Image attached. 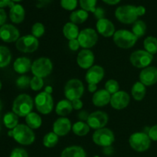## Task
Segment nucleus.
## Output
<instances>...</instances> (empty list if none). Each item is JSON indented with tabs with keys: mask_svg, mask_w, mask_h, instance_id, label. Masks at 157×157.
<instances>
[{
	"mask_svg": "<svg viewBox=\"0 0 157 157\" xmlns=\"http://www.w3.org/2000/svg\"><path fill=\"white\" fill-rule=\"evenodd\" d=\"M33 104L32 97L26 94H22L15 99L12 104V110L16 115L24 117L32 113Z\"/></svg>",
	"mask_w": 157,
	"mask_h": 157,
	"instance_id": "nucleus-1",
	"label": "nucleus"
},
{
	"mask_svg": "<svg viewBox=\"0 0 157 157\" xmlns=\"http://www.w3.org/2000/svg\"><path fill=\"white\" fill-rule=\"evenodd\" d=\"M12 137L21 145L28 146L35 142V135L29 126L18 124L12 130Z\"/></svg>",
	"mask_w": 157,
	"mask_h": 157,
	"instance_id": "nucleus-2",
	"label": "nucleus"
},
{
	"mask_svg": "<svg viewBox=\"0 0 157 157\" xmlns=\"http://www.w3.org/2000/svg\"><path fill=\"white\" fill-rule=\"evenodd\" d=\"M113 40L117 47L128 49L135 45L138 38L132 32L126 29H121L116 31L113 36Z\"/></svg>",
	"mask_w": 157,
	"mask_h": 157,
	"instance_id": "nucleus-3",
	"label": "nucleus"
},
{
	"mask_svg": "<svg viewBox=\"0 0 157 157\" xmlns=\"http://www.w3.org/2000/svg\"><path fill=\"white\" fill-rule=\"evenodd\" d=\"M115 16L119 21L124 24H133L137 21L138 15L136 6L125 5L118 7L115 11Z\"/></svg>",
	"mask_w": 157,
	"mask_h": 157,
	"instance_id": "nucleus-4",
	"label": "nucleus"
},
{
	"mask_svg": "<svg viewBox=\"0 0 157 157\" xmlns=\"http://www.w3.org/2000/svg\"><path fill=\"white\" fill-rule=\"evenodd\" d=\"M129 144L133 150L139 153L145 152L151 145V140L148 134L144 132L134 133L130 136Z\"/></svg>",
	"mask_w": 157,
	"mask_h": 157,
	"instance_id": "nucleus-5",
	"label": "nucleus"
},
{
	"mask_svg": "<svg viewBox=\"0 0 157 157\" xmlns=\"http://www.w3.org/2000/svg\"><path fill=\"white\" fill-rule=\"evenodd\" d=\"M84 87L82 81L79 79H71L64 86V95L68 101L80 99L84 94Z\"/></svg>",
	"mask_w": 157,
	"mask_h": 157,
	"instance_id": "nucleus-6",
	"label": "nucleus"
},
{
	"mask_svg": "<svg viewBox=\"0 0 157 157\" xmlns=\"http://www.w3.org/2000/svg\"><path fill=\"white\" fill-rule=\"evenodd\" d=\"M53 70V64L48 58H39L35 60L32 65V72L34 76L38 78H46Z\"/></svg>",
	"mask_w": 157,
	"mask_h": 157,
	"instance_id": "nucleus-7",
	"label": "nucleus"
},
{
	"mask_svg": "<svg viewBox=\"0 0 157 157\" xmlns=\"http://www.w3.org/2000/svg\"><path fill=\"white\" fill-rule=\"evenodd\" d=\"M35 104L38 112L42 114H48L54 108L53 98L47 92H41L35 97Z\"/></svg>",
	"mask_w": 157,
	"mask_h": 157,
	"instance_id": "nucleus-8",
	"label": "nucleus"
},
{
	"mask_svg": "<svg viewBox=\"0 0 157 157\" xmlns=\"http://www.w3.org/2000/svg\"><path fill=\"white\" fill-rule=\"evenodd\" d=\"M94 143L102 147H110L115 140L113 132L108 128H101L97 130L92 136Z\"/></svg>",
	"mask_w": 157,
	"mask_h": 157,
	"instance_id": "nucleus-9",
	"label": "nucleus"
},
{
	"mask_svg": "<svg viewBox=\"0 0 157 157\" xmlns=\"http://www.w3.org/2000/svg\"><path fill=\"white\" fill-rule=\"evenodd\" d=\"M153 60V55L145 50H137L130 55V61L137 68H145L150 66Z\"/></svg>",
	"mask_w": 157,
	"mask_h": 157,
	"instance_id": "nucleus-10",
	"label": "nucleus"
},
{
	"mask_svg": "<svg viewBox=\"0 0 157 157\" xmlns=\"http://www.w3.org/2000/svg\"><path fill=\"white\" fill-rule=\"evenodd\" d=\"M38 45L39 42L38 38L32 35L21 37L15 43L16 48L23 53H32L38 49Z\"/></svg>",
	"mask_w": 157,
	"mask_h": 157,
	"instance_id": "nucleus-11",
	"label": "nucleus"
},
{
	"mask_svg": "<svg viewBox=\"0 0 157 157\" xmlns=\"http://www.w3.org/2000/svg\"><path fill=\"white\" fill-rule=\"evenodd\" d=\"M81 47L87 49L94 47L98 41V35L96 31L93 29H84L80 32L78 38Z\"/></svg>",
	"mask_w": 157,
	"mask_h": 157,
	"instance_id": "nucleus-12",
	"label": "nucleus"
},
{
	"mask_svg": "<svg viewBox=\"0 0 157 157\" xmlns=\"http://www.w3.org/2000/svg\"><path fill=\"white\" fill-rule=\"evenodd\" d=\"M108 121L109 117L107 113H106L104 111L98 110V111L93 112L89 115L87 124H88L90 128L97 130L104 128L107 124Z\"/></svg>",
	"mask_w": 157,
	"mask_h": 157,
	"instance_id": "nucleus-13",
	"label": "nucleus"
},
{
	"mask_svg": "<svg viewBox=\"0 0 157 157\" xmlns=\"http://www.w3.org/2000/svg\"><path fill=\"white\" fill-rule=\"evenodd\" d=\"M20 33L16 27L10 24H5L0 28V38L7 43L17 41Z\"/></svg>",
	"mask_w": 157,
	"mask_h": 157,
	"instance_id": "nucleus-14",
	"label": "nucleus"
},
{
	"mask_svg": "<svg viewBox=\"0 0 157 157\" xmlns=\"http://www.w3.org/2000/svg\"><path fill=\"white\" fill-rule=\"evenodd\" d=\"M130 98V95L124 90H119L111 96L110 105L115 110H122L129 105Z\"/></svg>",
	"mask_w": 157,
	"mask_h": 157,
	"instance_id": "nucleus-15",
	"label": "nucleus"
},
{
	"mask_svg": "<svg viewBox=\"0 0 157 157\" xmlns=\"http://www.w3.org/2000/svg\"><path fill=\"white\" fill-rule=\"evenodd\" d=\"M140 81L146 87L152 86L157 83V67L149 66L141 71L140 74Z\"/></svg>",
	"mask_w": 157,
	"mask_h": 157,
	"instance_id": "nucleus-16",
	"label": "nucleus"
},
{
	"mask_svg": "<svg viewBox=\"0 0 157 157\" xmlns=\"http://www.w3.org/2000/svg\"><path fill=\"white\" fill-rule=\"evenodd\" d=\"M72 129L71 122L68 118L61 117L55 121L53 124V132L58 136H66Z\"/></svg>",
	"mask_w": 157,
	"mask_h": 157,
	"instance_id": "nucleus-17",
	"label": "nucleus"
},
{
	"mask_svg": "<svg viewBox=\"0 0 157 157\" xmlns=\"http://www.w3.org/2000/svg\"><path fill=\"white\" fill-rule=\"evenodd\" d=\"M104 77V70L101 66L93 65L88 69L85 75V80L88 84H98Z\"/></svg>",
	"mask_w": 157,
	"mask_h": 157,
	"instance_id": "nucleus-18",
	"label": "nucleus"
},
{
	"mask_svg": "<svg viewBox=\"0 0 157 157\" xmlns=\"http://www.w3.org/2000/svg\"><path fill=\"white\" fill-rule=\"evenodd\" d=\"M94 62V55L89 49H83L78 53L77 63L83 69H89L93 66Z\"/></svg>",
	"mask_w": 157,
	"mask_h": 157,
	"instance_id": "nucleus-19",
	"label": "nucleus"
},
{
	"mask_svg": "<svg viewBox=\"0 0 157 157\" xmlns=\"http://www.w3.org/2000/svg\"><path fill=\"white\" fill-rule=\"evenodd\" d=\"M97 30L98 33L101 34L102 36L105 38L113 36L115 31V26L111 21L107 18H102V19L98 20L96 24Z\"/></svg>",
	"mask_w": 157,
	"mask_h": 157,
	"instance_id": "nucleus-20",
	"label": "nucleus"
},
{
	"mask_svg": "<svg viewBox=\"0 0 157 157\" xmlns=\"http://www.w3.org/2000/svg\"><path fill=\"white\" fill-rule=\"evenodd\" d=\"M111 94L105 89H101L95 92L92 98L94 105L98 107H102L107 105L110 102Z\"/></svg>",
	"mask_w": 157,
	"mask_h": 157,
	"instance_id": "nucleus-21",
	"label": "nucleus"
},
{
	"mask_svg": "<svg viewBox=\"0 0 157 157\" xmlns=\"http://www.w3.org/2000/svg\"><path fill=\"white\" fill-rule=\"evenodd\" d=\"M32 62L29 58L26 57H21L17 58L13 64V68L15 72L20 75H24L32 70Z\"/></svg>",
	"mask_w": 157,
	"mask_h": 157,
	"instance_id": "nucleus-22",
	"label": "nucleus"
},
{
	"mask_svg": "<svg viewBox=\"0 0 157 157\" xmlns=\"http://www.w3.org/2000/svg\"><path fill=\"white\" fill-rule=\"evenodd\" d=\"M25 12L22 6L19 4H15L9 11V18L11 21L15 24L21 23L25 19Z\"/></svg>",
	"mask_w": 157,
	"mask_h": 157,
	"instance_id": "nucleus-23",
	"label": "nucleus"
},
{
	"mask_svg": "<svg viewBox=\"0 0 157 157\" xmlns=\"http://www.w3.org/2000/svg\"><path fill=\"white\" fill-rule=\"evenodd\" d=\"M61 157H87V154L81 147L71 146L63 150Z\"/></svg>",
	"mask_w": 157,
	"mask_h": 157,
	"instance_id": "nucleus-24",
	"label": "nucleus"
},
{
	"mask_svg": "<svg viewBox=\"0 0 157 157\" xmlns=\"http://www.w3.org/2000/svg\"><path fill=\"white\" fill-rule=\"evenodd\" d=\"M79 28L77 25L72 22H67L64 25L63 28V34L64 37L69 41L74 39H78L79 35Z\"/></svg>",
	"mask_w": 157,
	"mask_h": 157,
	"instance_id": "nucleus-25",
	"label": "nucleus"
},
{
	"mask_svg": "<svg viewBox=\"0 0 157 157\" xmlns=\"http://www.w3.org/2000/svg\"><path fill=\"white\" fill-rule=\"evenodd\" d=\"M73 107H72L71 101H68L67 99L59 101L55 107V112L57 114L64 117L71 113Z\"/></svg>",
	"mask_w": 157,
	"mask_h": 157,
	"instance_id": "nucleus-26",
	"label": "nucleus"
},
{
	"mask_svg": "<svg viewBox=\"0 0 157 157\" xmlns=\"http://www.w3.org/2000/svg\"><path fill=\"white\" fill-rule=\"evenodd\" d=\"M131 94L134 100L138 101H142L145 98L146 94H147L146 86L144 84H142L140 81L136 82L132 87Z\"/></svg>",
	"mask_w": 157,
	"mask_h": 157,
	"instance_id": "nucleus-27",
	"label": "nucleus"
},
{
	"mask_svg": "<svg viewBox=\"0 0 157 157\" xmlns=\"http://www.w3.org/2000/svg\"><path fill=\"white\" fill-rule=\"evenodd\" d=\"M88 18V12L84 9H79V10L74 11L70 15L71 22L75 25L82 24Z\"/></svg>",
	"mask_w": 157,
	"mask_h": 157,
	"instance_id": "nucleus-28",
	"label": "nucleus"
},
{
	"mask_svg": "<svg viewBox=\"0 0 157 157\" xmlns=\"http://www.w3.org/2000/svg\"><path fill=\"white\" fill-rule=\"evenodd\" d=\"M25 122L27 126L33 130V129H38L41 127L42 124V120L38 113L32 112L25 117Z\"/></svg>",
	"mask_w": 157,
	"mask_h": 157,
	"instance_id": "nucleus-29",
	"label": "nucleus"
},
{
	"mask_svg": "<svg viewBox=\"0 0 157 157\" xmlns=\"http://www.w3.org/2000/svg\"><path fill=\"white\" fill-rule=\"evenodd\" d=\"M90 127L84 121H78L72 126V131L75 135L79 136H86L90 132Z\"/></svg>",
	"mask_w": 157,
	"mask_h": 157,
	"instance_id": "nucleus-30",
	"label": "nucleus"
},
{
	"mask_svg": "<svg viewBox=\"0 0 157 157\" xmlns=\"http://www.w3.org/2000/svg\"><path fill=\"white\" fill-rule=\"evenodd\" d=\"M3 122L5 126L10 130H13L15 127L18 125V115L14 112H9L3 117Z\"/></svg>",
	"mask_w": 157,
	"mask_h": 157,
	"instance_id": "nucleus-31",
	"label": "nucleus"
},
{
	"mask_svg": "<svg viewBox=\"0 0 157 157\" xmlns=\"http://www.w3.org/2000/svg\"><path fill=\"white\" fill-rule=\"evenodd\" d=\"M12 60L10 50L6 46H0V67L9 65Z\"/></svg>",
	"mask_w": 157,
	"mask_h": 157,
	"instance_id": "nucleus-32",
	"label": "nucleus"
},
{
	"mask_svg": "<svg viewBox=\"0 0 157 157\" xmlns=\"http://www.w3.org/2000/svg\"><path fill=\"white\" fill-rule=\"evenodd\" d=\"M144 47L145 51L151 55L157 53V38L153 36H149L144 41Z\"/></svg>",
	"mask_w": 157,
	"mask_h": 157,
	"instance_id": "nucleus-33",
	"label": "nucleus"
},
{
	"mask_svg": "<svg viewBox=\"0 0 157 157\" xmlns=\"http://www.w3.org/2000/svg\"><path fill=\"white\" fill-rule=\"evenodd\" d=\"M147 32V25L142 20H137L135 21L132 27V32L139 38H142L144 36Z\"/></svg>",
	"mask_w": 157,
	"mask_h": 157,
	"instance_id": "nucleus-34",
	"label": "nucleus"
},
{
	"mask_svg": "<svg viewBox=\"0 0 157 157\" xmlns=\"http://www.w3.org/2000/svg\"><path fill=\"white\" fill-rule=\"evenodd\" d=\"M58 143V136L54 132H50L45 134L43 138V145L47 148L55 147Z\"/></svg>",
	"mask_w": 157,
	"mask_h": 157,
	"instance_id": "nucleus-35",
	"label": "nucleus"
},
{
	"mask_svg": "<svg viewBox=\"0 0 157 157\" xmlns=\"http://www.w3.org/2000/svg\"><path fill=\"white\" fill-rule=\"evenodd\" d=\"M81 9L87 12H94L96 10L97 0H79Z\"/></svg>",
	"mask_w": 157,
	"mask_h": 157,
	"instance_id": "nucleus-36",
	"label": "nucleus"
},
{
	"mask_svg": "<svg viewBox=\"0 0 157 157\" xmlns=\"http://www.w3.org/2000/svg\"><path fill=\"white\" fill-rule=\"evenodd\" d=\"M120 86L117 81L113 79H110L106 82L105 84V90L108 91L110 94H114L115 93L119 91Z\"/></svg>",
	"mask_w": 157,
	"mask_h": 157,
	"instance_id": "nucleus-37",
	"label": "nucleus"
},
{
	"mask_svg": "<svg viewBox=\"0 0 157 157\" xmlns=\"http://www.w3.org/2000/svg\"><path fill=\"white\" fill-rule=\"evenodd\" d=\"M44 31H45V29H44V25L41 24V22L35 23L32 28V35L37 38L42 36L44 33Z\"/></svg>",
	"mask_w": 157,
	"mask_h": 157,
	"instance_id": "nucleus-38",
	"label": "nucleus"
},
{
	"mask_svg": "<svg viewBox=\"0 0 157 157\" xmlns=\"http://www.w3.org/2000/svg\"><path fill=\"white\" fill-rule=\"evenodd\" d=\"M43 86H44V81L41 78L34 76L31 79L30 87L32 90H35V91H38L42 88Z\"/></svg>",
	"mask_w": 157,
	"mask_h": 157,
	"instance_id": "nucleus-39",
	"label": "nucleus"
},
{
	"mask_svg": "<svg viewBox=\"0 0 157 157\" xmlns=\"http://www.w3.org/2000/svg\"><path fill=\"white\" fill-rule=\"evenodd\" d=\"M31 79L29 77L22 75L19 77L16 81V85L18 88L20 89H26L29 87H30Z\"/></svg>",
	"mask_w": 157,
	"mask_h": 157,
	"instance_id": "nucleus-40",
	"label": "nucleus"
},
{
	"mask_svg": "<svg viewBox=\"0 0 157 157\" xmlns=\"http://www.w3.org/2000/svg\"><path fill=\"white\" fill-rule=\"evenodd\" d=\"M61 6L65 10L73 11L78 6V0H61Z\"/></svg>",
	"mask_w": 157,
	"mask_h": 157,
	"instance_id": "nucleus-41",
	"label": "nucleus"
},
{
	"mask_svg": "<svg viewBox=\"0 0 157 157\" xmlns=\"http://www.w3.org/2000/svg\"><path fill=\"white\" fill-rule=\"evenodd\" d=\"M10 157H29L27 151L22 148H15L11 153Z\"/></svg>",
	"mask_w": 157,
	"mask_h": 157,
	"instance_id": "nucleus-42",
	"label": "nucleus"
},
{
	"mask_svg": "<svg viewBox=\"0 0 157 157\" xmlns=\"http://www.w3.org/2000/svg\"><path fill=\"white\" fill-rule=\"evenodd\" d=\"M148 136L153 141H157V124L150 127L148 132Z\"/></svg>",
	"mask_w": 157,
	"mask_h": 157,
	"instance_id": "nucleus-43",
	"label": "nucleus"
},
{
	"mask_svg": "<svg viewBox=\"0 0 157 157\" xmlns=\"http://www.w3.org/2000/svg\"><path fill=\"white\" fill-rule=\"evenodd\" d=\"M94 15L98 20L102 19V18H104V16H105V11L103 8L98 7L96 8V10L94 12Z\"/></svg>",
	"mask_w": 157,
	"mask_h": 157,
	"instance_id": "nucleus-44",
	"label": "nucleus"
},
{
	"mask_svg": "<svg viewBox=\"0 0 157 157\" xmlns=\"http://www.w3.org/2000/svg\"><path fill=\"white\" fill-rule=\"evenodd\" d=\"M68 47L69 48H70V50L73 51V52H76V51H78L80 47V44L78 40L74 39V40H71V41H69Z\"/></svg>",
	"mask_w": 157,
	"mask_h": 157,
	"instance_id": "nucleus-45",
	"label": "nucleus"
},
{
	"mask_svg": "<svg viewBox=\"0 0 157 157\" xmlns=\"http://www.w3.org/2000/svg\"><path fill=\"white\" fill-rule=\"evenodd\" d=\"M72 103V107H73V109L76 110H81L83 107V102L81 101V99H76L74 100V101H71Z\"/></svg>",
	"mask_w": 157,
	"mask_h": 157,
	"instance_id": "nucleus-46",
	"label": "nucleus"
},
{
	"mask_svg": "<svg viewBox=\"0 0 157 157\" xmlns=\"http://www.w3.org/2000/svg\"><path fill=\"white\" fill-rule=\"evenodd\" d=\"M7 20V15H6V11L3 9H0V26L4 25Z\"/></svg>",
	"mask_w": 157,
	"mask_h": 157,
	"instance_id": "nucleus-47",
	"label": "nucleus"
},
{
	"mask_svg": "<svg viewBox=\"0 0 157 157\" xmlns=\"http://www.w3.org/2000/svg\"><path fill=\"white\" fill-rule=\"evenodd\" d=\"M89 115L90 114H89L87 111H85V110H81V111L78 113V118L79 120H81V121H87V119H88L89 117Z\"/></svg>",
	"mask_w": 157,
	"mask_h": 157,
	"instance_id": "nucleus-48",
	"label": "nucleus"
},
{
	"mask_svg": "<svg viewBox=\"0 0 157 157\" xmlns=\"http://www.w3.org/2000/svg\"><path fill=\"white\" fill-rule=\"evenodd\" d=\"M14 5L15 3L12 2V0H0V9H2L6 6H9L10 8H12Z\"/></svg>",
	"mask_w": 157,
	"mask_h": 157,
	"instance_id": "nucleus-49",
	"label": "nucleus"
},
{
	"mask_svg": "<svg viewBox=\"0 0 157 157\" xmlns=\"http://www.w3.org/2000/svg\"><path fill=\"white\" fill-rule=\"evenodd\" d=\"M136 12H137L138 16H142L146 13V9L145 7L142 6H140L136 7Z\"/></svg>",
	"mask_w": 157,
	"mask_h": 157,
	"instance_id": "nucleus-50",
	"label": "nucleus"
},
{
	"mask_svg": "<svg viewBox=\"0 0 157 157\" xmlns=\"http://www.w3.org/2000/svg\"><path fill=\"white\" fill-rule=\"evenodd\" d=\"M104 154L107 155V156H109V155H111L112 153H113V149L112 148L111 146L110 147H104Z\"/></svg>",
	"mask_w": 157,
	"mask_h": 157,
	"instance_id": "nucleus-51",
	"label": "nucleus"
},
{
	"mask_svg": "<svg viewBox=\"0 0 157 157\" xmlns=\"http://www.w3.org/2000/svg\"><path fill=\"white\" fill-rule=\"evenodd\" d=\"M106 4L110 5V6H113V5H117L121 2V0H102Z\"/></svg>",
	"mask_w": 157,
	"mask_h": 157,
	"instance_id": "nucleus-52",
	"label": "nucleus"
},
{
	"mask_svg": "<svg viewBox=\"0 0 157 157\" xmlns=\"http://www.w3.org/2000/svg\"><path fill=\"white\" fill-rule=\"evenodd\" d=\"M97 87L96 84H88V90L90 93H95L97 91Z\"/></svg>",
	"mask_w": 157,
	"mask_h": 157,
	"instance_id": "nucleus-53",
	"label": "nucleus"
},
{
	"mask_svg": "<svg viewBox=\"0 0 157 157\" xmlns=\"http://www.w3.org/2000/svg\"><path fill=\"white\" fill-rule=\"evenodd\" d=\"M44 91L51 94L52 93V87H50V86H48V87H45V90H44Z\"/></svg>",
	"mask_w": 157,
	"mask_h": 157,
	"instance_id": "nucleus-54",
	"label": "nucleus"
},
{
	"mask_svg": "<svg viewBox=\"0 0 157 157\" xmlns=\"http://www.w3.org/2000/svg\"><path fill=\"white\" fill-rule=\"evenodd\" d=\"M21 1V0H12V2H19Z\"/></svg>",
	"mask_w": 157,
	"mask_h": 157,
	"instance_id": "nucleus-55",
	"label": "nucleus"
},
{
	"mask_svg": "<svg viewBox=\"0 0 157 157\" xmlns=\"http://www.w3.org/2000/svg\"><path fill=\"white\" fill-rule=\"evenodd\" d=\"M2 89V82H1V81H0V90H1Z\"/></svg>",
	"mask_w": 157,
	"mask_h": 157,
	"instance_id": "nucleus-56",
	"label": "nucleus"
},
{
	"mask_svg": "<svg viewBox=\"0 0 157 157\" xmlns=\"http://www.w3.org/2000/svg\"><path fill=\"white\" fill-rule=\"evenodd\" d=\"M94 157H99L98 156H94Z\"/></svg>",
	"mask_w": 157,
	"mask_h": 157,
	"instance_id": "nucleus-57",
	"label": "nucleus"
}]
</instances>
